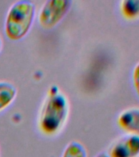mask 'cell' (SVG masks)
I'll use <instances>...</instances> for the list:
<instances>
[{
	"mask_svg": "<svg viewBox=\"0 0 139 157\" xmlns=\"http://www.w3.org/2000/svg\"><path fill=\"white\" fill-rule=\"evenodd\" d=\"M69 102L58 87L52 85L48 92L39 112L38 126L42 133L48 136L57 134L68 117Z\"/></svg>",
	"mask_w": 139,
	"mask_h": 157,
	"instance_id": "1",
	"label": "cell"
},
{
	"mask_svg": "<svg viewBox=\"0 0 139 157\" xmlns=\"http://www.w3.org/2000/svg\"><path fill=\"white\" fill-rule=\"evenodd\" d=\"M35 5L31 1L21 0L10 7L5 20V34L11 40H19L29 32L34 22Z\"/></svg>",
	"mask_w": 139,
	"mask_h": 157,
	"instance_id": "2",
	"label": "cell"
},
{
	"mask_svg": "<svg viewBox=\"0 0 139 157\" xmlns=\"http://www.w3.org/2000/svg\"><path fill=\"white\" fill-rule=\"evenodd\" d=\"M72 2L70 0H48L39 10V25L44 29H52L60 23L71 9Z\"/></svg>",
	"mask_w": 139,
	"mask_h": 157,
	"instance_id": "3",
	"label": "cell"
},
{
	"mask_svg": "<svg viewBox=\"0 0 139 157\" xmlns=\"http://www.w3.org/2000/svg\"><path fill=\"white\" fill-rule=\"evenodd\" d=\"M109 157H139V136L125 135L113 142L107 152Z\"/></svg>",
	"mask_w": 139,
	"mask_h": 157,
	"instance_id": "4",
	"label": "cell"
},
{
	"mask_svg": "<svg viewBox=\"0 0 139 157\" xmlns=\"http://www.w3.org/2000/svg\"><path fill=\"white\" fill-rule=\"evenodd\" d=\"M118 124L129 134L139 136V108H129L120 113Z\"/></svg>",
	"mask_w": 139,
	"mask_h": 157,
	"instance_id": "5",
	"label": "cell"
},
{
	"mask_svg": "<svg viewBox=\"0 0 139 157\" xmlns=\"http://www.w3.org/2000/svg\"><path fill=\"white\" fill-rule=\"evenodd\" d=\"M17 94V90L14 84L5 80L0 81V111L14 101Z\"/></svg>",
	"mask_w": 139,
	"mask_h": 157,
	"instance_id": "6",
	"label": "cell"
},
{
	"mask_svg": "<svg viewBox=\"0 0 139 157\" xmlns=\"http://www.w3.org/2000/svg\"><path fill=\"white\" fill-rule=\"evenodd\" d=\"M121 14L128 21L139 18V0H125L120 2Z\"/></svg>",
	"mask_w": 139,
	"mask_h": 157,
	"instance_id": "7",
	"label": "cell"
},
{
	"mask_svg": "<svg viewBox=\"0 0 139 157\" xmlns=\"http://www.w3.org/2000/svg\"><path fill=\"white\" fill-rule=\"evenodd\" d=\"M61 157H88L85 147L80 142L72 141L65 147Z\"/></svg>",
	"mask_w": 139,
	"mask_h": 157,
	"instance_id": "8",
	"label": "cell"
},
{
	"mask_svg": "<svg viewBox=\"0 0 139 157\" xmlns=\"http://www.w3.org/2000/svg\"><path fill=\"white\" fill-rule=\"evenodd\" d=\"M133 83L135 92L137 93V98H139V62L136 64L133 71Z\"/></svg>",
	"mask_w": 139,
	"mask_h": 157,
	"instance_id": "9",
	"label": "cell"
},
{
	"mask_svg": "<svg viewBox=\"0 0 139 157\" xmlns=\"http://www.w3.org/2000/svg\"><path fill=\"white\" fill-rule=\"evenodd\" d=\"M95 157H109V155H108L106 152H100Z\"/></svg>",
	"mask_w": 139,
	"mask_h": 157,
	"instance_id": "10",
	"label": "cell"
},
{
	"mask_svg": "<svg viewBox=\"0 0 139 157\" xmlns=\"http://www.w3.org/2000/svg\"><path fill=\"white\" fill-rule=\"evenodd\" d=\"M2 37L0 35V51L2 50Z\"/></svg>",
	"mask_w": 139,
	"mask_h": 157,
	"instance_id": "11",
	"label": "cell"
}]
</instances>
